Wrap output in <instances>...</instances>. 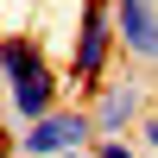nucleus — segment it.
Listing matches in <instances>:
<instances>
[{"label": "nucleus", "mask_w": 158, "mask_h": 158, "mask_svg": "<svg viewBox=\"0 0 158 158\" xmlns=\"http://www.w3.org/2000/svg\"><path fill=\"white\" fill-rule=\"evenodd\" d=\"M63 76L51 70L44 44H38L32 32H0V120H6V133L19 139L25 127H38L44 114L63 108Z\"/></svg>", "instance_id": "f257e3e1"}, {"label": "nucleus", "mask_w": 158, "mask_h": 158, "mask_svg": "<svg viewBox=\"0 0 158 158\" xmlns=\"http://www.w3.org/2000/svg\"><path fill=\"white\" fill-rule=\"evenodd\" d=\"M82 108L95 114V133L101 139H139V127L152 120V82L139 70H114Z\"/></svg>", "instance_id": "7ed1b4c3"}, {"label": "nucleus", "mask_w": 158, "mask_h": 158, "mask_svg": "<svg viewBox=\"0 0 158 158\" xmlns=\"http://www.w3.org/2000/svg\"><path fill=\"white\" fill-rule=\"evenodd\" d=\"M70 158H95V152H70Z\"/></svg>", "instance_id": "6e6552de"}, {"label": "nucleus", "mask_w": 158, "mask_h": 158, "mask_svg": "<svg viewBox=\"0 0 158 158\" xmlns=\"http://www.w3.org/2000/svg\"><path fill=\"white\" fill-rule=\"evenodd\" d=\"M6 158H25V152H6Z\"/></svg>", "instance_id": "1a4fd4ad"}, {"label": "nucleus", "mask_w": 158, "mask_h": 158, "mask_svg": "<svg viewBox=\"0 0 158 158\" xmlns=\"http://www.w3.org/2000/svg\"><path fill=\"white\" fill-rule=\"evenodd\" d=\"M95 158H146L139 139H95Z\"/></svg>", "instance_id": "423d86ee"}, {"label": "nucleus", "mask_w": 158, "mask_h": 158, "mask_svg": "<svg viewBox=\"0 0 158 158\" xmlns=\"http://www.w3.org/2000/svg\"><path fill=\"white\" fill-rule=\"evenodd\" d=\"M95 114L82 108V101H63L57 114H44L38 127H25L19 139H13V152L25 158H70V152H95Z\"/></svg>", "instance_id": "20e7f679"}, {"label": "nucleus", "mask_w": 158, "mask_h": 158, "mask_svg": "<svg viewBox=\"0 0 158 158\" xmlns=\"http://www.w3.org/2000/svg\"><path fill=\"white\" fill-rule=\"evenodd\" d=\"M139 152H146V158H158V114L139 127Z\"/></svg>", "instance_id": "0eeeda50"}, {"label": "nucleus", "mask_w": 158, "mask_h": 158, "mask_svg": "<svg viewBox=\"0 0 158 158\" xmlns=\"http://www.w3.org/2000/svg\"><path fill=\"white\" fill-rule=\"evenodd\" d=\"M114 32L133 70H158V0H114Z\"/></svg>", "instance_id": "39448f33"}, {"label": "nucleus", "mask_w": 158, "mask_h": 158, "mask_svg": "<svg viewBox=\"0 0 158 158\" xmlns=\"http://www.w3.org/2000/svg\"><path fill=\"white\" fill-rule=\"evenodd\" d=\"M114 57H120L114 0H82V6H76V32H70V63H63V82L89 101V95L114 76Z\"/></svg>", "instance_id": "f03ea898"}]
</instances>
